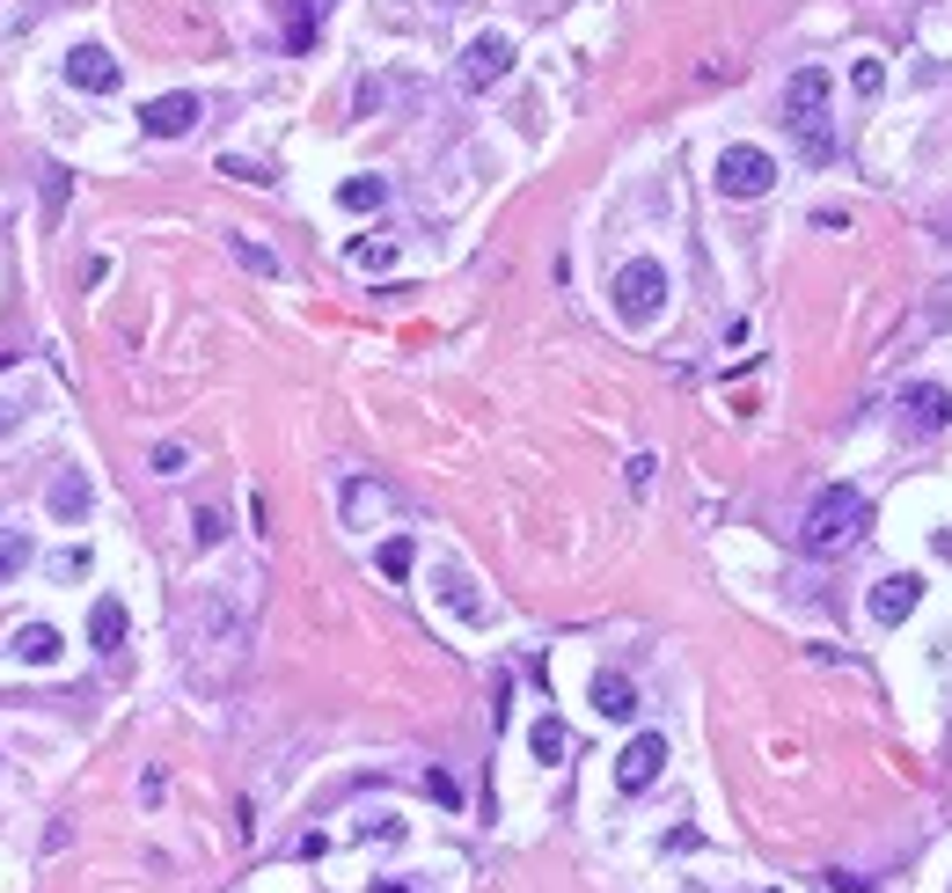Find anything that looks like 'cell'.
<instances>
[{
	"label": "cell",
	"instance_id": "cell-8",
	"mask_svg": "<svg viewBox=\"0 0 952 893\" xmlns=\"http://www.w3.org/2000/svg\"><path fill=\"white\" fill-rule=\"evenodd\" d=\"M198 125V96L191 88H177V96H155V103H140V132L147 140H184Z\"/></svg>",
	"mask_w": 952,
	"mask_h": 893
},
{
	"label": "cell",
	"instance_id": "cell-20",
	"mask_svg": "<svg viewBox=\"0 0 952 893\" xmlns=\"http://www.w3.org/2000/svg\"><path fill=\"white\" fill-rule=\"evenodd\" d=\"M528 747H535V762H565V747H572V740H565V725H557V718H535Z\"/></svg>",
	"mask_w": 952,
	"mask_h": 893
},
{
	"label": "cell",
	"instance_id": "cell-7",
	"mask_svg": "<svg viewBox=\"0 0 952 893\" xmlns=\"http://www.w3.org/2000/svg\"><path fill=\"white\" fill-rule=\"evenodd\" d=\"M433 594H440L447 608H455L462 623H469V631H484V623H492V601L476 594V578L462 572V564H433Z\"/></svg>",
	"mask_w": 952,
	"mask_h": 893
},
{
	"label": "cell",
	"instance_id": "cell-26",
	"mask_svg": "<svg viewBox=\"0 0 952 893\" xmlns=\"http://www.w3.org/2000/svg\"><path fill=\"white\" fill-rule=\"evenodd\" d=\"M425 791H433V798H440V806H462V784L447 770H425Z\"/></svg>",
	"mask_w": 952,
	"mask_h": 893
},
{
	"label": "cell",
	"instance_id": "cell-11",
	"mask_svg": "<svg viewBox=\"0 0 952 893\" xmlns=\"http://www.w3.org/2000/svg\"><path fill=\"white\" fill-rule=\"evenodd\" d=\"M67 81L81 88V96H118L125 73H118V59H110L103 44H73L67 52Z\"/></svg>",
	"mask_w": 952,
	"mask_h": 893
},
{
	"label": "cell",
	"instance_id": "cell-29",
	"mask_svg": "<svg viewBox=\"0 0 952 893\" xmlns=\"http://www.w3.org/2000/svg\"><path fill=\"white\" fill-rule=\"evenodd\" d=\"M59 206H67V169H44V212L59 220Z\"/></svg>",
	"mask_w": 952,
	"mask_h": 893
},
{
	"label": "cell",
	"instance_id": "cell-9",
	"mask_svg": "<svg viewBox=\"0 0 952 893\" xmlns=\"http://www.w3.org/2000/svg\"><path fill=\"white\" fill-rule=\"evenodd\" d=\"M901 425H909V433H945V425H952V388L909 381V388H901Z\"/></svg>",
	"mask_w": 952,
	"mask_h": 893
},
{
	"label": "cell",
	"instance_id": "cell-13",
	"mask_svg": "<svg viewBox=\"0 0 952 893\" xmlns=\"http://www.w3.org/2000/svg\"><path fill=\"white\" fill-rule=\"evenodd\" d=\"M784 110H792V125L829 118V73H821V67H799L792 88H784Z\"/></svg>",
	"mask_w": 952,
	"mask_h": 893
},
{
	"label": "cell",
	"instance_id": "cell-14",
	"mask_svg": "<svg viewBox=\"0 0 952 893\" xmlns=\"http://www.w3.org/2000/svg\"><path fill=\"white\" fill-rule=\"evenodd\" d=\"M594 711L601 718H616V725H631L637 718V688L623 682V674H594Z\"/></svg>",
	"mask_w": 952,
	"mask_h": 893
},
{
	"label": "cell",
	"instance_id": "cell-4",
	"mask_svg": "<svg viewBox=\"0 0 952 893\" xmlns=\"http://www.w3.org/2000/svg\"><path fill=\"white\" fill-rule=\"evenodd\" d=\"M191 637H198V645H220V652H242V645H249V615L235 608L228 594H198Z\"/></svg>",
	"mask_w": 952,
	"mask_h": 893
},
{
	"label": "cell",
	"instance_id": "cell-22",
	"mask_svg": "<svg viewBox=\"0 0 952 893\" xmlns=\"http://www.w3.org/2000/svg\"><path fill=\"white\" fill-rule=\"evenodd\" d=\"M410 557H418V549H410V535H388V543L374 549V564H381V578H410Z\"/></svg>",
	"mask_w": 952,
	"mask_h": 893
},
{
	"label": "cell",
	"instance_id": "cell-23",
	"mask_svg": "<svg viewBox=\"0 0 952 893\" xmlns=\"http://www.w3.org/2000/svg\"><path fill=\"white\" fill-rule=\"evenodd\" d=\"M880 88H886V67H880V59H857V67H850V96H857V103H872Z\"/></svg>",
	"mask_w": 952,
	"mask_h": 893
},
{
	"label": "cell",
	"instance_id": "cell-5",
	"mask_svg": "<svg viewBox=\"0 0 952 893\" xmlns=\"http://www.w3.org/2000/svg\"><path fill=\"white\" fill-rule=\"evenodd\" d=\"M770 183H776L770 147H725V155H718V191L725 198H762Z\"/></svg>",
	"mask_w": 952,
	"mask_h": 893
},
{
	"label": "cell",
	"instance_id": "cell-12",
	"mask_svg": "<svg viewBox=\"0 0 952 893\" xmlns=\"http://www.w3.org/2000/svg\"><path fill=\"white\" fill-rule=\"evenodd\" d=\"M916 601H923V578H909V572L880 578V586H872V623H886V631H894V623H909V615H916Z\"/></svg>",
	"mask_w": 952,
	"mask_h": 893
},
{
	"label": "cell",
	"instance_id": "cell-2",
	"mask_svg": "<svg viewBox=\"0 0 952 893\" xmlns=\"http://www.w3.org/2000/svg\"><path fill=\"white\" fill-rule=\"evenodd\" d=\"M608 300H616V316L631 323V330H645V323H660V308H667V264L653 257H631L608 279Z\"/></svg>",
	"mask_w": 952,
	"mask_h": 893
},
{
	"label": "cell",
	"instance_id": "cell-6",
	"mask_svg": "<svg viewBox=\"0 0 952 893\" xmlns=\"http://www.w3.org/2000/svg\"><path fill=\"white\" fill-rule=\"evenodd\" d=\"M337 513H345V527H353V535H367L381 513H396V490L374 484V476H345V490H337Z\"/></svg>",
	"mask_w": 952,
	"mask_h": 893
},
{
	"label": "cell",
	"instance_id": "cell-17",
	"mask_svg": "<svg viewBox=\"0 0 952 893\" xmlns=\"http://www.w3.org/2000/svg\"><path fill=\"white\" fill-rule=\"evenodd\" d=\"M89 645L96 652H118L125 645V601H96V608H89Z\"/></svg>",
	"mask_w": 952,
	"mask_h": 893
},
{
	"label": "cell",
	"instance_id": "cell-1",
	"mask_svg": "<svg viewBox=\"0 0 952 893\" xmlns=\"http://www.w3.org/2000/svg\"><path fill=\"white\" fill-rule=\"evenodd\" d=\"M864 527H872V498H864L857 484H829V490H813L806 520H799V543H806L813 557H829V549L857 543Z\"/></svg>",
	"mask_w": 952,
	"mask_h": 893
},
{
	"label": "cell",
	"instance_id": "cell-16",
	"mask_svg": "<svg viewBox=\"0 0 952 893\" xmlns=\"http://www.w3.org/2000/svg\"><path fill=\"white\" fill-rule=\"evenodd\" d=\"M44 506H52L59 520H81V513H89V476H81V469H59V476H52V498H44Z\"/></svg>",
	"mask_w": 952,
	"mask_h": 893
},
{
	"label": "cell",
	"instance_id": "cell-27",
	"mask_svg": "<svg viewBox=\"0 0 952 893\" xmlns=\"http://www.w3.org/2000/svg\"><path fill=\"white\" fill-rule=\"evenodd\" d=\"M353 264H367V271H388V264H396V249H381V242H353Z\"/></svg>",
	"mask_w": 952,
	"mask_h": 893
},
{
	"label": "cell",
	"instance_id": "cell-3",
	"mask_svg": "<svg viewBox=\"0 0 952 893\" xmlns=\"http://www.w3.org/2000/svg\"><path fill=\"white\" fill-rule=\"evenodd\" d=\"M513 37L506 30H484V37H469V52H462V67H455V81L469 88V96H484V88H498L513 73Z\"/></svg>",
	"mask_w": 952,
	"mask_h": 893
},
{
	"label": "cell",
	"instance_id": "cell-19",
	"mask_svg": "<svg viewBox=\"0 0 952 893\" xmlns=\"http://www.w3.org/2000/svg\"><path fill=\"white\" fill-rule=\"evenodd\" d=\"M337 206H345V212H374V206H388V183H381V176H353V183L337 191Z\"/></svg>",
	"mask_w": 952,
	"mask_h": 893
},
{
	"label": "cell",
	"instance_id": "cell-30",
	"mask_svg": "<svg viewBox=\"0 0 952 893\" xmlns=\"http://www.w3.org/2000/svg\"><path fill=\"white\" fill-rule=\"evenodd\" d=\"M440 8H469V0H440Z\"/></svg>",
	"mask_w": 952,
	"mask_h": 893
},
{
	"label": "cell",
	"instance_id": "cell-10",
	"mask_svg": "<svg viewBox=\"0 0 952 893\" xmlns=\"http://www.w3.org/2000/svg\"><path fill=\"white\" fill-rule=\"evenodd\" d=\"M660 770H667V733H637L631 747L616 754V791H645Z\"/></svg>",
	"mask_w": 952,
	"mask_h": 893
},
{
	"label": "cell",
	"instance_id": "cell-24",
	"mask_svg": "<svg viewBox=\"0 0 952 893\" xmlns=\"http://www.w3.org/2000/svg\"><path fill=\"white\" fill-rule=\"evenodd\" d=\"M220 535H228V520H220V506H198V513H191V543H198V549H212Z\"/></svg>",
	"mask_w": 952,
	"mask_h": 893
},
{
	"label": "cell",
	"instance_id": "cell-15",
	"mask_svg": "<svg viewBox=\"0 0 952 893\" xmlns=\"http://www.w3.org/2000/svg\"><path fill=\"white\" fill-rule=\"evenodd\" d=\"M8 652H16V659H30V666H52V659H59V631H52V623H22V631L8 637Z\"/></svg>",
	"mask_w": 952,
	"mask_h": 893
},
{
	"label": "cell",
	"instance_id": "cell-28",
	"mask_svg": "<svg viewBox=\"0 0 952 893\" xmlns=\"http://www.w3.org/2000/svg\"><path fill=\"white\" fill-rule=\"evenodd\" d=\"M220 176H235V183H271V176L257 169V161H242V155H228V161H220Z\"/></svg>",
	"mask_w": 952,
	"mask_h": 893
},
{
	"label": "cell",
	"instance_id": "cell-25",
	"mask_svg": "<svg viewBox=\"0 0 952 893\" xmlns=\"http://www.w3.org/2000/svg\"><path fill=\"white\" fill-rule=\"evenodd\" d=\"M184 469H191V455H184L177 439H161L155 447V476H184Z\"/></svg>",
	"mask_w": 952,
	"mask_h": 893
},
{
	"label": "cell",
	"instance_id": "cell-21",
	"mask_svg": "<svg viewBox=\"0 0 952 893\" xmlns=\"http://www.w3.org/2000/svg\"><path fill=\"white\" fill-rule=\"evenodd\" d=\"M22 564H30V535H22V527H0V586H8Z\"/></svg>",
	"mask_w": 952,
	"mask_h": 893
},
{
	"label": "cell",
	"instance_id": "cell-18",
	"mask_svg": "<svg viewBox=\"0 0 952 893\" xmlns=\"http://www.w3.org/2000/svg\"><path fill=\"white\" fill-rule=\"evenodd\" d=\"M228 257L242 264V271H257V279H279V249L249 242V235H228Z\"/></svg>",
	"mask_w": 952,
	"mask_h": 893
}]
</instances>
